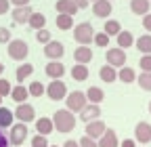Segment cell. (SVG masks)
Listing matches in <instances>:
<instances>
[{"label": "cell", "mask_w": 151, "mask_h": 147, "mask_svg": "<svg viewBox=\"0 0 151 147\" xmlns=\"http://www.w3.org/2000/svg\"><path fill=\"white\" fill-rule=\"evenodd\" d=\"M57 11L59 13H63V15H76L78 13V6H76L71 0H57Z\"/></svg>", "instance_id": "cell-22"}, {"label": "cell", "mask_w": 151, "mask_h": 147, "mask_svg": "<svg viewBox=\"0 0 151 147\" xmlns=\"http://www.w3.org/2000/svg\"><path fill=\"white\" fill-rule=\"evenodd\" d=\"M65 99H67V109H69V112H82V107L88 103L86 93H80V90L67 93V95H65Z\"/></svg>", "instance_id": "cell-5"}, {"label": "cell", "mask_w": 151, "mask_h": 147, "mask_svg": "<svg viewBox=\"0 0 151 147\" xmlns=\"http://www.w3.org/2000/svg\"><path fill=\"white\" fill-rule=\"evenodd\" d=\"M11 95V82L0 78V97H9Z\"/></svg>", "instance_id": "cell-37"}, {"label": "cell", "mask_w": 151, "mask_h": 147, "mask_svg": "<svg viewBox=\"0 0 151 147\" xmlns=\"http://www.w3.org/2000/svg\"><path fill=\"white\" fill-rule=\"evenodd\" d=\"M63 147H80V145H78V141L69 139V141H65V143H63Z\"/></svg>", "instance_id": "cell-48"}, {"label": "cell", "mask_w": 151, "mask_h": 147, "mask_svg": "<svg viewBox=\"0 0 151 147\" xmlns=\"http://www.w3.org/2000/svg\"><path fill=\"white\" fill-rule=\"evenodd\" d=\"M63 74H65V65L61 63V61H50V63H46V76L48 78H52V80H57V78H63Z\"/></svg>", "instance_id": "cell-15"}, {"label": "cell", "mask_w": 151, "mask_h": 147, "mask_svg": "<svg viewBox=\"0 0 151 147\" xmlns=\"http://www.w3.org/2000/svg\"><path fill=\"white\" fill-rule=\"evenodd\" d=\"M92 38H94V30H92V25L88 21L73 25V40L78 42V44H86L88 46L92 42Z\"/></svg>", "instance_id": "cell-3"}, {"label": "cell", "mask_w": 151, "mask_h": 147, "mask_svg": "<svg viewBox=\"0 0 151 147\" xmlns=\"http://www.w3.org/2000/svg\"><path fill=\"white\" fill-rule=\"evenodd\" d=\"M137 82H139V86L143 90H151V71H143L141 76L137 78Z\"/></svg>", "instance_id": "cell-33"}, {"label": "cell", "mask_w": 151, "mask_h": 147, "mask_svg": "<svg viewBox=\"0 0 151 147\" xmlns=\"http://www.w3.org/2000/svg\"><path fill=\"white\" fill-rule=\"evenodd\" d=\"M116 38H118L120 48H128V46H132V44H134V36H132L130 32H126V30H120V34L116 36Z\"/></svg>", "instance_id": "cell-26"}, {"label": "cell", "mask_w": 151, "mask_h": 147, "mask_svg": "<svg viewBox=\"0 0 151 147\" xmlns=\"http://www.w3.org/2000/svg\"><path fill=\"white\" fill-rule=\"evenodd\" d=\"M92 13L97 17H101V19H107V17L111 15V0H94Z\"/></svg>", "instance_id": "cell-14"}, {"label": "cell", "mask_w": 151, "mask_h": 147, "mask_svg": "<svg viewBox=\"0 0 151 147\" xmlns=\"http://www.w3.org/2000/svg\"><path fill=\"white\" fill-rule=\"evenodd\" d=\"M27 137V126L23 122H19V124H11V145H21Z\"/></svg>", "instance_id": "cell-9"}, {"label": "cell", "mask_w": 151, "mask_h": 147, "mask_svg": "<svg viewBox=\"0 0 151 147\" xmlns=\"http://www.w3.org/2000/svg\"><path fill=\"white\" fill-rule=\"evenodd\" d=\"M105 59H107V63L109 65H113V67H122L124 63H126V53H124V48H109L107 53H105Z\"/></svg>", "instance_id": "cell-7"}, {"label": "cell", "mask_w": 151, "mask_h": 147, "mask_svg": "<svg viewBox=\"0 0 151 147\" xmlns=\"http://www.w3.org/2000/svg\"><path fill=\"white\" fill-rule=\"evenodd\" d=\"M63 53H65V46L61 44V42H57V40H48L46 44H44V55L48 59H61L63 57Z\"/></svg>", "instance_id": "cell-8"}, {"label": "cell", "mask_w": 151, "mask_h": 147, "mask_svg": "<svg viewBox=\"0 0 151 147\" xmlns=\"http://www.w3.org/2000/svg\"><path fill=\"white\" fill-rule=\"evenodd\" d=\"M105 30V34L109 36V38H111V36H118L120 34V30H122V25H120V21H105V25H103Z\"/></svg>", "instance_id": "cell-32"}, {"label": "cell", "mask_w": 151, "mask_h": 147, "mask_svg": "<svg viewBox=\"0 0 151 147\" xmlns=\"http://www.w3.org/2000/svg\"><path fill=\"white\" fill-rule=\"evenodd\" d=\"M48 147H57V145H48Z\"/></svg>", "instance_id": "cell-51"}, {"label": "cell", "mask_w": 151, "mask_h": 147, "mask_svg": "<svg viewBox=\"0 0 151 147\" xmlns=\"http://www.w3.org/2000/svg\"><path fill=\"white\" fill-rule=\"evenodd\" d=\"M120 145H122V147H137V143L132 141V139H126V141H122Z\"/></svg>", "instance_id": "cell-47"}, {"label": "cell", "mask_w": 151, "mask_h": 147, "mask_svg": "<svg viewBox=\"0 0 151 147\" xmlns=\"http://www.w3.org/2000/svg\"><path fill=\"white\" fill-rule=\"evenodd\" d=\"M50 120H52L55 130H59V133H71L76 128V116L69 112V109H59V112H55V116Z\"/></svg>", "instance_id": "cell-1"}, {"label": "cell", "mask_w": 151, "mask_h": 147, "mask_svg": "<svg viewBox=\"0 0 151 147\" xmlns=\"http://www.w3.org/2000/svg\"><path fill=\"white\" fill-rule=\"evenodd\" d=\"M97 145H99V147H118V145H120V141H118L116 130H111V128H105V133L99 137Z\"/></svg>", "instance_id": "cell-13"}, {"label": "cell", "mask_w": 151, "mask_h": 147, "mask_svg": "<svg viewBox=\"0 0 151 147\" xmlns=\"http://www.w3.org/2000/svg\"><path fill=\"white\" fill-rule=\"evenodd\" d=\"M130 11L134 15H147L149 13V0H130Z\"/></svg>", "instance_id": "cell-23"}, {"label": "cell", "mask_w": 151, "mask_h": 147, "mask_svg": "<svg viewBox=\"0 0 151 147\" xmlns=\"http://www.w3.org/2000/svg\"><path fill=\"white\" fill-rule=\"evenodd\" d=\"M32 74H34V65H32V63L19 65V67H17V74H15V76H17V82H23L27 76H32Z\"/></svg>", "instance_id": "cell-28"}, {"label": "cell", "mask_w": 151, "mask_h": 147, "mask_svg": "<svg viewBox=\"0 0 151 147\" xmlns=\"http://www.w3.org/2000/svg\"><path fill=\"white\" fill-rule=\"evenodd\" d=\"M27 95H29L27 88H25L23 84H19V86L11 88V95H9V97H11L13 101H17V103H25V101H27Z\"/></svg>", "instance_id": "cell-21"}, {"label": "cell", "mask_w": 151, "mask_h": 147, "mask_svg": "<svg viewBox=\"0 0 151 147\" xmlns=\"http://www.w3.org/2000/svg\"><path fill=\"white\" fill-rule=\"evenodd\" d=\"M149 112H151V103H149Z\"/></svg>", "instance_id": "cell-50"}, {"label": "cell", "mask_w": 151, "mask_h": 147, "mask_svg": "<svg viewBox=\"0 0 151 147\" xmlns=\"http://www.w3.org/2000/svg\"><path fill=\"white\" fill-rule=\"evenodd\" d=\"M0 147H9V139H6V135L2 133V128H0Z\"/></svg>", "instance_id": "cell-44"}, {"label": "cell", "mask_w": 151, "mask_h": 147, "mask_svg": "<svg viewBox=\"0 0 151 147\" xmlns=\"http://www.w3.org/2000/svg\"><path fill=\"white\" fill-rule=\"evenodd\" d=\"M19 122H32V120H36V109H34V105H29L27 101L25 103H19L17 105V109H15V114H13Z\"/></svg>", "instance_id": "cell-6"}, {"label": "cell", "mask_w": 151, "mask_h": 147, "mask_svg": "<svg viewBox=\"0 0 151 147\" xmlns=\"http://www.w3.org/2000/svg\"><path fill=\"white\" fill-rule=\"evenodd\" d=\"M36 130H38V135H50L52 130H55V126H52V120L50 118H40V120H36Z\"/></svg>", "instance_id": "cell-19"}, {"label": "cell", "mask_w": 151, "mask_h": 147, "mask_svg": "<svg viewBox=\"0 0 151 147\" xmlns=\"http://www.w3.org/2000/svg\"><path fill=\"white\" fill-rule=\"evenodd\" d=\"M32 147H48L46 135H36V137L32 139Z\"/></svg>", "instance_id": "cell-36"}, {"label": "cell", "mask_w": 151, "mask_h": 147, "mask_svg": "<svg viewBox=\"0 0 151 147\" xmlns=\"http://www.w3.org/2000/svg\"><path fill=\"white\" fill-rule=\"evenodd\" d=\"M134 137L141 145H147L151 141V124L149 122H139L134 128Z\"/></svg>", "instance_id": "cell-11"}, {"label": "cell", "mask_w": 151, "mask_h": 147, "mask_svg": "<svg viewBox=\"0 0 151 147\" xmlns=\"http://www.w3.org/2000/svg\"><path fill=\"white\" fill-rule=\"evenodd\" d=\"M99 76H101V80L103 82H107V84H111V82H116L118 80V71H116V67L113 65H103L101 67V71H99Z\"/></svg>", "instance_id": "cell-18"}, {"label": "cell", "mask_w": 151, "mask_h": 147, "mask_svg": "<svg viewBox=\"0 0 151 147\" xmlns=\"http://www.w3.org/2000/svg\"><path fill=\"white\" fill-rule=\"evenodd\" d=\"M36 38H38V42H42V44H46L48 40H50V32L48 30H38V34H36Z\"/></svg>", "instance_id": "cell-38"}, {"label": "cell", "mask_w": 151, "mask_h": 147, "mask_svg": "<svg viewBox=\"0 0 151 147\" xmlns=\"http://www.w3.org/2000/svg\"><path fill=\"white\" fill-rule=\"evenodd\" d=\"M9 40H11V32H9V27H0V42L6 44Z\"/></svg>", "instance_id": "cell-41"}, {"label": "cell", "mask_w": 151, "mask_h": 147, "mask_svg": "<svg viewBox=\"0 0 151 147\" xmlns=\"http://www.w3.org/2000/svg\"><path fill=\"white\" fill-rule=\"evenodd\" d=\"M139 65H141L143 71H151V55H143L141 61H139Z\"/></svg>", "instance_id": "cell-39"}, {"label": "cell", "mask_w": 151, "mask_h": 147, "mask_svg": "<svg viewBox=\"0 0 151 147\" xmlns=\"http://www.w3.org/2000/svg\"><path fill=\"white\" fill-rule=\"evenodd\" d=\"M6 44H9L6 53H9V57H11V59H15V61H23V59H27L29 46H27L25 40H19V38H17V40H9Z\"/></svg>", "instance_id": "cell-2"}, {"label": "cell", "mask_w": 151, "mask_h": 147, "mask_svg": "<svg viewBox=\"0 0 151 147\" xmlns=\"http://www.w3.org/2000/svg\"><path fill=\"white\" fill-rule=\"evenodd\" d=\"M27 93H29L32 97H42V95H44V84H42V82H32V84L27 86Z\"/></svg>", "instance_id": "cell-34"}, {"label": "cell", "mask_w": 151, "mask_h": 147, "mask_svg": "<svg viewBox=\"0 0 151 147\" xmlns=\"http://www.w3.org/2000/svg\"><path fill=\"white\" fill-rule=\"evenodd\" d=\"M71 78H73L76 82H84V80L88 78V67H86L84 63H76V65L71 67Z\"/></svg>", "instance_id": "cell-20"}, {"label": "cell", "mask_w": 151, "mask_h": 147, "mask_svg": "<svg viewBox=\"0 0 151 147\" xmlns=\"http://www.w3.org/2000/svg\"><path fill=\"white\" fill-rule=\"evenodd\" d=\"M57 27H59V30H71V27H73L71 15H63V13H59V15H57Z\"/></svg>", "instance_id": "cell-30"}, {"label": "cell", "mask_w": 151, "mask_h": 147, "mask_svg": "<svg viewBox=\"0 0 151 147\" xmlns=\"http://www.w3.org/2000/svg\"><path fill=\"white\" fill-rule=\"evenodd\" d=\"M0 103H2V97H0Z\"/></svg>", "instance_id": "cell-52"}, {"label": "cell", "mask_w": 151, "mask_h": 147, "mask_svg": "<svg viewBox=\"0 0 151 147\" xmlns=\"http://www.w3.org/2000/svg\"><path fill=\"white\" fill-rule=\"evenodd\" d=\"M94 44H97V46H101V48H105L107 44H109V36L105 34V32H101V34H94Z\"/></svg>", "instance_id": "cell-35"}, {"label": "cell", "mask_w": 151, "mask_h": 147, "mask_svg": "<svg viewBox=\"0 0 151 147\" xmlns=\"http://www.w3.org/2000/svg\"><path fill=\"white\" fill-rule=\"evenodd\" d=\"M32 13H34V11L29 9V4H25V6H17V9L13 11V21H15V23H27V19H29Z\"/></svg>", "instance_id": "cell-17"}, {"label": "cell", "mask_w": 151, "mask_h": 147, "mask_svg": "<svg viewBox=\"0 0 151 147\" xmlns=\"http://www.w3.org/2000/svg\"><path fill=\"white\" fill-rule=\"evenodd\" d=\"M9 9H11V2H9V0H0V15H4Z\"/></svg>", "instance_id": "cell-43"}, {"label": "cell", "mask_w": 151, "mask_h": 147, "mask_svg": "<svg viewBox=\"0 0 151 147\" xmlns=\"http://www.w3.org/2000/svg\"><path fill=\"white\" fill-rule=\"evenodd\" d=\"M78 145H80V147H99V145H97V139H90V137H82V139L78 141Z\"/></svg>", "instance_id": "cell-40"}, {"label": "cell", "mask_w": 151, "mask_h": 147, "mask_svg": "<svg viewBox=\"0 0 151 147\" xmlns=\"http://www.w3.org/2000/svg\"><path fill=\"white\" fill-rule=\"evenodd\" d=\"M137 48L143 53V55H151V36H141V38L137 40Z\"/></svg>", "instance_id": "cell-31"}, {"label": "cell", "mask_w": 151, "mask_h": 147, "mask_svg": "<svg viewBox=\"0 0 151 147\" xmlns=\"http://www.w3.org/2000/svg\"><path fill=\"white\" fill-rule=\"evenodd\" d=\"M143 27L151 32V13H147V15H143Z\"/></svg>", "instance_id": "cell-42"}, {"label": "cell", "mask_w": 151, "mask_h": 147, "mask_svg": "<svg viewBox=\"0 0 151 147\" xmlns=\"http://www.w3.org/2000/svg\"><path fill=\"white\" fill-rule=\"evenodd\" d=\"M2 71H4V65H2V63H0V74H2Z\"/></svg>", "instance_id": "cell-49"}, {"label": "cell", "mask_w": 151, "mask_h": 147, "mask_svg": "<svg viewBox=\"0 0 151 147\" xmlns=\"http://www.w3.org/2000/svg\"><path fill=\"white\" fill-rule=\"evenodd\" d=\"M118 80H122V82L130 84V82H134V80H137V74H134V69H132V67L122 65V67H120V71H118Z\"/></svg>", "instance_id": "cell-25"}, {"label": "cell", "mask_w": 151, "mask_h": 147, "mask_svg": "<svg viewBox=\"0 0 151 147\" xmlns=\"http://www.w3.org/2000/svg\"><path fill=\"white\" fill-rule=\"evenodd\" d=\"M71 2L78 6V9H86L88 6V0H71Z\"/></svg>", "instance_id": "cell-45"}, {"label": "cell", "mask_w": 151, "mask_h": 147, "mask_svg": "<svg viewBox=\"0 0 151 147\" xmlns=\"http://www.w3.org/2000/svg\"><path fill=\"white\" fill-rule=\"evenodd\" d=\"M101 116V107L99 103H86L80 112V120L82 122H90V120H97Z\"/></svg>", "instance_id": "cell-10"}, {"label": "cell", "mask_w": 151, "mask_h": 147, "mask_svg": "<svg viewBox=\"0 0 151 147\" xmlns=\"http://www.w3.org/2000/svg\"><path fill=\"white\" fill-rule=\"evenodd\" d=\"M27 23H29V27H34V30H42V27H46V17H44L42 13H32L29 19H27Z\"/></svg>", "instance_id": "cell-24"}, {"label": "cell", "mask_w": 151, "mask_h": 147, "mask_svg": "<svg viewBox=\"0 0 151 147\" xmlns=\"http://www.w3.org/2000/svg\"><path fill=\"white\" fill-rule=\"evenodd\" d=\"M92 2H94V0H92Z\"/></svg>", "instance_id": "cell-53"}, {"label": "cell", "mask_w": 151, "mask_h": 147, "mask_svg": "<svg viewBox=\"0 0 151 147\" xmlns=\"http://www.w3.org/2000/svg\"><path fill=\"white\" fill-rule=\"evenodd\" d=\"M13 112L11 109H6V107H2L0 105V128H9L11 124H13Z\"/></svg>", "instance_id": "cell-29"}, {"label": "cell", "mask_w": 151, "mask_h": 147, "mask_svg": "<svg viewBox=\"0 0 151 147\" xmlns=\"http://www.w3.org/2000/svg\"><path fill=\"white\" fill-rule=\"evenodd\" d=\"M86 99H88L90 103H101V101L105 99V93H103L99 86H90V88L86 90Z\"/></svg>", "instance_id": "cell-27"}, {"label": "cell", "mask_w": 151, "mask_h": 147, "mask_svg": "<svg viewBox=\"0 0 151 147\" xmlns=\"http://www.w3.org/2000/svg\"><path fill=\"white\" fill-rule=\"evenodd\" d=\"M46 95H48V99L50 101H61V99H65V95H67V86H65V82L63 80H52L48 86H46Z\"/></svg>", "instance_id": "cell-4"}, {"label": "cell", "mask_w": 151, "mask_h": 147, "mask_svg": "<svg viewBox=\"0 0 151 147\" xmlns=\"http://www.w3.org/2000/svg\"><path fill=\"white\" fill-rule=\"evenodd\" d=\"M73 59H76V63H88V61H92V50H90V46H86V44H82V46H78L73 50Z\"/></svg>", "instance_id": "cell-16"}, {"label": "cell", "mask_w": 151, "mask_h": 147, "mask_svg": "<svg viewBox=\"0 0 151 147\" xmlns=\"http://www.w3.org/2000/svg\"><path fill=\"white\" fill-rule=\"evenodd\" d=\"M9 2H13L15 6H25V4H29V0H9Z\"/></svg>", "instance_id": "cell-46"}, {"label": "cell", "mask_w": 151, "mask_h": 147, "mask_svg": "<svg viewBox=\"0 0 151 147\" xmlns=\"http://www.w3.org/2000/svg\"><path fill=\"white\" fill-rule=\"evenodd\" d=\"M105 122H101V120H90V122H86V137H90V139H99L103 133H105Z\"/></svg>", "instance_id": "cell-12"}]
</instances>
